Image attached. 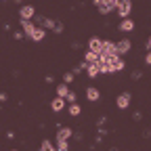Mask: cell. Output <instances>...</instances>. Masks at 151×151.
I'll list each match as a JSON object with an SVG mask.
<instances>
[{"instance_id":"9","label":"cell","mask_w":151,"mask_h":151,"mask_svg":"<svg viewBox=\"0 0 151 151\" xmlns=\"http://www.w3.org/2000/svg\"><path fill=\"white\" fill-rule=\"evenodd\" d=\"M116 105H118V109H126L130 105V92H120L116 99Z\"/></svg>"},{"instance_id":"25","label":"cell","mask_w":151,"mask_h":151,"mask_svg":"<svg viewBox=\"0 0 151 151\" xmlns=\"http://www.w3.org/2000/svg\"><path fill=\"white\" fill-rule=\"evenodd\" d=\"M52 32H55V34H61V32H63V25H61V23H57V25H55V29H52Z\"/></svg>"},{"instance_id":"5","label":"cell","mask_w":151,"mask_h":151,"mask_svg":"<svg viewBox=\"0 0 151 151\" xmlns=\"http://www.w3.org/2000/svg\"><path fill=\"white\" fill-rule=\"evenodd\" d=\"M130 48H132V42L128 40V38H122V40H118V42H116V52H118V57L128 55V52H130Z\"/></svg>"},{"instance_id":"28","label":"cell","mask_w":151,"mask_h":151,"mask_svg":"<svg viewBox=\"0 0 151 151\" xmlns=\"http://www.w3.org/2000/svg\"><path fill=\"white\" fill-rule=\"evenodd\" d=\"M132 118H134V122H139L143 116H141V111H134V116H132Z\"/></svg>"},{"instance_id":"2","label":"cell","mask_w":151,"mask_h":151,"mask_svg":"<svg viewBox=\"0 0 151 151\" xmlns=\"http://www.w3.org/2000/svg\"><path fill=\"white\" fill-rule=\"evenodd\" d=\"M107 61V65H109V73H116V71H122L126 65H124V59L122 57H109V59H105Z\"/></svg>"},{"instance_id":"4","label":"cell","mask_w":151,"mask_h":151,"mask_svg":"<svg viewBox=\"0 0 151 151\" xmlns=\"http://www.w3.org/2000/svg\"><path fill=\"white\" fill-rule=\"evenodd\" d=\"M19 17H21V21H32V17H36V9L32 4H21L19 6Z\"/></svg>"},{"instance_id":"27","label":"cell","mask_w":151,"mask_h":151,"mask_svg":"<svg viewBox=\"0 0 151 151\" xmlns=\"http://www.w3.org/2000/svg\"><path fill=\"white\" fill-rule=\"evenodd\" d=\"M145 63H147V65H151V50L145 55Z\"/></svg>"},{"instance_id":"6","label":"cell","mask_w":151,"mask_h":151,"mask_svg":"<svg viewBox=\"0 0 151 151\" xmlns=\"http://www.w3.org/2000/svg\"><path fill=\"white\" fill-rule=\"evenodd\" d=\"M116 42H109V40H103V48H101V57L103 59H109V57H116Z\"/></svg>"},{"instance_id":"14","label":"cell","mask_w":151,"mask_h":151,"mask_svg":"<svg viewBox=\"0 0 151 151\" xmlns=\"http://www.w3.org/2000/svg\"><path fill=\"white\" fill-rule=\"evenodd\" d=\"M120 29L122 32H132V29H134V21H132L130 17L128 19H122V21H120Z\"/></svg>"},{"instance_id":"20","label":"cell","mask_w":151,"mask_h":151,"mask_svg":"<svg viewBox=\"0 0 151 151\" xmlns=\"http://www.w3.org/2000/svg\"><path fill=\"white\" fill-rule=\"evenodd\" d=\"M69 116H80V105L78 103H71L69 105Z\"/></svg>"},{"instance_id":"10","label":"cell","mask_w":151,"mask_h":151,"mask_svg":"<svg viewBox=\"0 0 151 151\" xmlns=\"http://www.w3.org/2000/svg\"><path fill=\"white\" fill-rule=\"evenodd\" d=\"M36 27H38V25H34V21H21V32H23V36L29 38V40H32V36H34Z\"/></svg>"},{"instance_id":"21","label":"cell","mask_w":151,"mask_h":151,"mask_svg":"<svg viewBox=\"0 0 151 151\" xmlns=\"http://www.w3.org/2000/svg\"><path fill=\"white\" fill-rule=\"evenodd\" d=\"M63 82H65V84H71V82H73V73H71V71H65V73H63Z\"/></svg>"},{"instance_id":"15","label":"cell","mask_w":151,"mask_h":151,"mask_svg":"<svg viewBox=\"0 0 151 151\" xmlns=\"http://www.w3.org/2000/svg\"><path fill=\"white\" fill-rule=\"evenodd\" d=\"M44 38H46V29L36 27V32H34V36H32V40H34V42H40V40H44Z\"/></svg>"},{"instance_id":"3","label":"cell","mask_w":151,"mask_h":151,"mask_svg":"<svg viewBox=\"0 0 151 151\" xmlns=\"http://www.w3.org/2000/svg\"><path fill=\"white\" fill-rule=\"evenodd\" d=\"M116 11H118V17L128 19V17H130V11H132V2H130V0H118Z\"/></svg>"},{"instance_id":"32","label":"cell","mask_w":151,"mask_h":151,"mask_svg":"<svg viewBox=\"0 0 151 151\" xmlns=\"http://www.w3.org/2000/svg\"><path fill=\"white\" fill-rule=\"evenodd\" d=\"M11 151H17V149H11Z\"/></svg>"},{"instance_id":"18","label":"cell","mask_w":151,"mask_h":151,"mask_svg":"<svg viewBox=\"0 0 151 151\" xmlns=\"http://www.w3.org/2000/svg\"><path fill=\"white\" fill-rule=\"evenodd\" d=\"M55 149L57 151H69V143L67 141H57L55 143Z\"/></svg>"},{"instance_id":"31","label":"cell","mask_w":151,"mask_h":151,"mask_svg":"<svg viewBox=\"0 0 151 151\" xmlns=\"http://www.w3.org/2000/svg\"><path fill=\"white\" fill-rule=\"evenodd\" d=\"M109 151H118V147H111V149H109Z\"/></svg>"},{"instance_id":"19","label":"cell","mask_w":151,"mask_h":151,"mask_svg":"<svg viewBox=\"0 0 151 151\" xmlns=\"http://www.w3.org/2000/svg\"><path fill=\"white\" fill-rule=\"evenodd\" d=\"M86 73L90 76V78H97V76H99V65H88L86 67Z\"/></svg>"},{"instance_id":"8","label":"cell","mask_w":151,"mask_h":151,"mask_svg":"<svg viewBox=\"0 0 151 151\" xmlns=\"http://www.w3.org/2000/svg\"><path fill=\"white\" fill-rule=\"evenodd\" d=\"M71 137H73V130L69 126H59L57 128V141H67L69 143Z\"/></svg>"},{"instance_id":"7","label":"cell","mask_w":151,"mask_h":151,"mask_svg":"<svg viewBox=\"0 0 151 151\" xmlns=\"http://www.w3.org/2000/svg\"><path fill=\"white\" fill-rule=\"evenodd\" d=\"M101 48H103V40H101V38H97V36H92L90 40H88V48H86V50H90V52H94V55H101Z\"/></svg>"},{"instance_id":"12","label":"cell","mask_w":151,"mask_h":151,"mask_svg":"<svg viewBox=\"0 0 151 151\" xmlns=\"http://www.w3.org/2000/svg\"><path fill=\"white\" fill-rule=\"evenodd\" d=\"M86 99H88V101H99V99H101V92H99V88L88 86V88H86Z\"/></svg>"},{"instance_id":"30","label":"cell","mask_w":151,"mask_h":151,"mask_svg":"<svg viewBox=\"0 0 151 151\" xmlns=\"http://www.w3.org/2000/svg\"><path fill=\"white\" fill-rule=\"evenodd\" d=\"M147 48L151 50V36H149V40H147Z\"/></svg>"},{"instance_id":"29","label":"cell","mask_w":151,"mask_h":151,"mask_svg":"<svg viewBox=\"0 0 151 151\" xmlns=\"http://www.w3.org/2000/svg\"><path fill=\"white\" fill-rule=\"evenodd\" d=\"M0 101H6V92H0Z\"/></svg>"},{"instance_id":"16","label":"cell","mask_w":151,"mask_h":151,"mask_svg":"<svg viewBox=\"0 0 151 151\" xmlns=\"http://www.w3.org/2000/svg\"><path fill=\"white\" fill-rule=\"evenodd\" d=\"M67 94H69V88H67V84H59V86H57V97H59V99H65Z\"/></svg>"},{"instance_id":"1","label":"cell","mask_w":151,"mask_h":151,"mask_svg":"<svg viewBox=\"0 0 151 151\" xmlns=\"http://www.w3.org/2000/svg\"><path fill=\"white\" fill-rule=\"evenodd\" d=\"M94 6L99 9L101 15H109L113 9L118 6V0H94Z\"/></svg>"},{"instance_id":"17","label":"cell","mask_w":151,"mask_h":151,"mask_svg":"<svg viewBox=\"0 0 151 151\" xmlns=\"http://www.w3.org/2000/svg\"><path fill=\"white\" fill-rule=\"evenodd\" d=\"M40 151H57V149H55V145H52L48 139H44V141L40 143Z\"/></svg>"},{"instance_id":"23","label":"cell","mask_w":151,"mask_h":151,"mask_svg":"<svg viewBox=\"0 0 151 151\" xmlns=\"http://www.w3.org/2000/svg\"><path fill=\"white\" fill-rule=\"evenodd\" d=\"M141 76H143V71H139V69H134V71H132V73H130V78H132V80H139V78H141Z\"/></svg>"},{"instance_id":"24","label":"cell","mask_w":151,"mask_h":151,"mask_svg":"<svg viewBox=\"0 0 151 151\" xmlns=\"http://www.w3.org/2000/svg\"><path fill=\"white\" fill-rule=\"evenodd\" d=\"M13 38H15V40H21V38H23V32H21V29H15Z\"/></svg>"},{"instance_id":"13","label":"cell","mask_w":151,"mask_h":151,"mask_svg":"<svg viewBox=\"0 0 151 151\" xmlns=\"http://www.w3.org/2000/svg\"><path fill=\"white\" fill-rule=\"evenodd\" d=\"M84 63H86V65H97V63H99V55L86 50V52H84Z\"/></svg>"},{"instance_id":"22","label":"cell","mask_w":151,"mask_h":151,"mask_svg":"<svg viewBox=\"0 0 151 151\" xmlns=\"http://www.w3.org/2000/svg\"><path fill=\"white\" fill-rule=\"evenodd\" d=\"M76 99H78V97H76V92H71V90H69V94L65 97V101H67V103L71 105V103H76Z\"/></svg>"},{"instance_id":"11","label":"cell","mask_w":151,"mask_h":151,"mask_svg":"<svg viewBox=\"0 0 151 151\" xmlns=\"http://www.w3.org/2000/svg\"><path fill=\"white\" fill-rule=\"evenodd\" d=\"M50 109H52L55 113L63 111V109H65V99H59V97H55V99L50 101Z\"/></svg>"},{"instance_id":"26","label":"cell","mask_w":151,"mask_h":151,"mask_svg":"<svg viewBox=\"0 0 151 151\" xmlns=\"http://www.w3.org/2000/svg\"><path fill=\"white\" fill-rule=\"evenodd\" d=\"M105 120H107V118H105V116H101V118H99V120H97V126H99V128H101V126H103V124H105Z\"/></svg>"}]
</instances>
